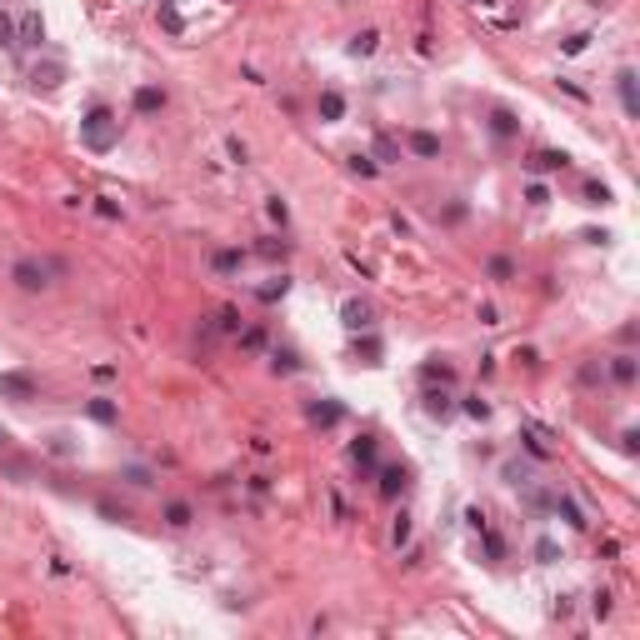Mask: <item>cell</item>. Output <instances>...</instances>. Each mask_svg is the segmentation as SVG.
Segmentation results:
<instances>
[{
  "label": "cell",
  "mask_w": 640,
  "mask_h": 640,
  "mask_svg": "<svg viewBox=\"0 0 640 640\" xmlns=\"http://www.w3.org/2000/svg\"><path fill=\"white\" fill-rule=\"evenodd\" d=\"M115 140H121V121H115L110 110H90L80 121V145L85 150H110Z\"/></svg>",
  "instance_id": "6da1fadb"
},
{
  "label": "cell",
  "mask_w": 640,
  "mask_h": 640,
  "mask_svg": "<svg viewBox=\"0 0 640 640\" xmlns=\"http://www.w3.org/2000/svg\"><path fill=\"white\" fill-rule=\"evenodd\" d=\"M11 280H16L20 290H45V285H50V265H45V260H30V255H25V260H16Z\"/></svg>",
  "instance_id": "7a4b0ae2"
},
{
  "label": "cell",
  "mask_w": 640,
  "mask_h": 640,
  "mask_svg": "<svg viewBox=\"0 0 640 640\" xmlns=\"http://www.w3.org/2000/svg\"><path fill=\"white\" fill-rule=\"evenodd\" d=\"M0 395H6V400H35V375H25V370H0Z\"/></svg>",
  "instance_id": "3957f363"
},
{
  "label": "cell",
  "mask_w": 640,
  "mask_h": 640,
  "mask_svg": "<svg viewBox=\"0 0 640 640\" xmlns=\"http://www.w3.org/2000/svg\"><path fill=\"white\" fill-rule=\"evenodd\" d=\"M61 80H66V61H55V55L30 66V85H35V90H55Z\"/></svg>",
  "instance_id": "277c9868"
},
{
  "label": "cell",
  "mask_w": 640,
  "mask_h": 640,
  "mask_svg": "<svg viewBox=\"0 0 640 640\" xmlns=\"http://www.w3.org/2000/svg\"><path fill=\"white\" fill-rule=\"evenodd\" d=\"M615 90H620V105H625V115L635 121V115H640V90H635V71H630V66L615 76Z\"/></svg>",
  "instance_id": "5b68a950"
},
{
  "label": "cell",
  "mask_w": 640,
  "mask_h": 640,
  "mask_svg": "<svg viewBox=\"0 0 640 640\" xmlns=\"http://www.w3.org/2000/svg\"><path fill=\"white\" fill-rule=\"evenodd\" d=\"M405 485H411V471H405V465H385V471H380V495L385 500H395Z\"/></svg>",
  "instance_id": "8992f818"
},
{
  "label": "cell",
  "mask_w": 640,
  "mask_h": 640,
  "mask_svg": "<svg viewBox=\"0 0 640 640\" xmlns=\"http://www.w3.org/2000/svg\"><path fill=\"white\" fill-rule=\"evenodd\" d=\"M526 165L536 170V176H545V170H565V165H570V155H565V150H531V160H526Z\"/></svg>",
  "instance_id": "52a82bcc"
},
{
  "label": "cell",
  "mask_w": 640,
  "mask_h": 640,
  "mask_svg": "<svg viewBox=\"0 0 640 640\" xmlns=\"http://www.w3.org/2000/svg\"><path fill=\"white\" fill-rule=\"evenodd\" d=\"M16 35H20L16 45H30V50H35V45H45V25H40V16H25V20L16 25Z\"/></svg>",
  "instance_id": "ba28073f"
},
{
  "label": "cell",
  "mask_w": 640,
  "mask_h": 640,
  "mask_svg": "<svg viewBox=\"0 0 640 640\" xmlns=\"http://www.w3.org/2000/svg\"><path fill=\"white\" fill-rule=\"evenodd\" d=\"M340 320L351 325V330H370V306H361V301H345V306H340Z\"/></svg>",
  "instance_id": "9c48e42d"
},
{
  "label": "cell",
  "mask_w": 640,
  "mask_h": 640,
  "mask_svg": "<svg viewBox=\"0 0 640 640\" xmlns=\"http://www.w3.org/2000/svg\"><path fill=\"white\" fill-rule=\"evenodd\" d=\"M315 110H320V121H340V115H345V95L340 90H320Z\"/></svg>",
  "instance_id": "30bf717a"
},
{
  "label": "cell",
  "mask_w": 640,
  "mask_h": 640,
  "mask_svg": "<svg viewBox=\"0 0 640 640\" xmlns=\"http://www.w3.org/2000/svg\"><path fill=\"white\" fill-rule=\"evenodd\" d=\"M160 105H165V90H155V85H140V90H135V110H140V115H155Z\"/></svg>",
  "instance_id": "8fae6325"
},
{
  "label": "cell",
  "mask_w": 640,
  "mask_h": 640,
  "mask_svg": "<svg viewBox=\"0 0 640 640\" xmlns=\"http://www.w3.org/2000/svg\"><path fill=\"white\" fill-rule=\"evenodd\" d=\"M370 160H385V165H390V160H400V140L380 131V135H375V145H370Z\"/></svg>",
  "instance_id": "7c38bea8"
},
{
  "label": "cell",
  "mask_w": 640,
  "mask_h": 640,
  "mask_svg": "<svg viewBox=\"0 0 640 640\" xmlns=\"http://www.w3.org/2000/svg\"><path fill=\"white\" fill-rule=\"evenodd\" d=\"M610 380L615 385H635V356H615L610 361Z\"/></svg>",
  "instance_id": "4fadbf2b"
},
{
  "label": "cell",
  "mask_w": 640,
  "mask_h": 640,
  "mask_svg": "<svg viewBox=\"0 0 640 640\" xmlns=\"http://www.w3.org/2000/svg\"><path fill=\"white\" fill-rule=\"evenodd\" d=\"M490 131H495L500 140H510V135H520V121H515L510 110H495V115H490Z\"/></svg>",
  "instance_id": "5bb4252c"
},
{
  "label": "cell",
  "mask_w": 640,
  "mask_h": 640,
  "mask_svg": "<svg viewBox=\"0 0 640 640\" xmlns=\"http://www.w3.org/2000/svg\"><path fill=\"white\" fill-rule=\"evenodd\" d=\"M421 400H425V416H440V421L450 416V395H445V390H435V385H430Z\"/></svg>",
  "instance_id": "9a60e30c"
},
{
  "label": "cell",
  "mask_w": 640,
  "mask_h": 640,
  "mask_svg": "<svg viewBox=\"0 0 640 640\" xmlns=\"http://www.w3.org/2000/svg\"><path fill=\"white\" fill-rule=\"evenodd\" d=\"M340 416H345V411H340L335 400H320V405H310V421H315V425H335Z\"/></svg>",
  "instance_id": "2e32d148"
},
{
  "label": "cell",
  "mask_w": 640,
  "mask_h": 640,
  "mask_svg": "<svg viewBox=\"0 0 640 640\" xmlns=\"http://www.w3.org/2000/svg\"><path fill=\"white\" fill-rule=\"evenodd\" d=\"M85 411H90V421H100V425H110V421H115V400H105V395H95V400L85 405Z\"/></svg>",
  "instance_id": "e0dca14e"
},
{
  "label": "cell",
  "mask_w": 640,
  "mask_h": 640,
  "mask_svg": "<svg viewBox=\"0 0 640 640\" xmlns=\"http://www.w3.org/2000/svg\"><path fill=\"white\" fill-rule=\"evenodd\" d=\"M550 505H555V515H565V520H570V526H586V515H580V505H575L570 495H555Z\"/></svg>",
  "instance_id": "ac0fdd59"
},
{
  "label": "cell",
  "mask_w": 640,
  "mask_h": 640,
  "mask_svg": "<svg viewBox=\"0 0 640 640\" xmlns=\"http://www.w3.org/2000/svg\"><path fill=\"white\" fill-rule=\"evenodd\" d=\"M351 455H356V465H366V471H370V465H375V440H370V435H361V440L351 445Z\"/></svg>",
  "instance_id": "d6986e66"
},
{
  "label": "cell",
  "mask_w": 640,
  "mask_h": 640,
  "mask_svg": "<svg viewBox=\"0 0 640 640\" xmlns=\"http://www.w3.org/2000/svg\"><path fill=\"white\" fill-rule=\"evenodd\" d=\"M411 150H416V155H440V140H435L430 131H416V135H411Z\"/></svg>",
  "instance_id": "ffe728a7"
},
{
  "label": "cell",
  "mask_w": 640,
  "mask_h": 640,
  "mask_svg": "<svg viewBox=\"0 0 640 640\" xmlns=\"http://www.w3.org/2000/svg\"><path fill=\"white\" fill-rule=\"evenodd\" d=\"M520 440H526V450H531L536 460H550V445H545V435H541V430H526Z\"/></svg>",
  "instance_id": "44dd1931"
},
{
  "label": "cell",
  "mask_w": 640,
  "mask_h": 640,
  "mask_svg": "<svg viewBox=\"0 0 640 640\" xmlns=\"http://www.w3.org/2000/svg\"><path fill=\"white\" fill-rule=\"evenodd\" d=\"M165 520H170V526H191V505L186 500H170L165 505Z\"/></svg>",
  "instance_id": "7402d4cb"
},
{
  "label": "cell",
  "mask_w": 640,
  "mask_h": 640,
  "mask_svg": "<svg viewBox=\"0 0 640 640\" xmlns=\"http://www.w3.org/2000/svg\"><path fill=\"white\" fill-rule=\"evenodd\" d=\"M375 45H380V35H375V30H361V35L351 40V55H370Z\"/></svg>",
  "instance_id": "603a6c76"
},
{
  "label": "cell",
  "mask_w": 640,
  "mask_h": 640,
  "mask_svg": "<svg viewBox=\"0 0 640 640\" xmlns=\"http://www.w3.org/2000/svg\"><path fill=\"white\" fill-rule=\"evenodd\" d=\"M285 290H290V280L280 275V280H270V285H260V290H255V296H260V301L270 306V301H280V296H285Z\"/></svg>",
  "instance_id": "cb8c5ba5"
},
{
  "label": "cell",
  "mask_w": 640,
  "mask_h": 640,
  "mask_svg": "<svg viewBox=\"0 0 640 640\" xmlns=\"http://www.w3.org/2000/svg\"><path fill=\"white\" fill-rule=\"evenodd\" d=\"M390 541H395V545H405V541H411V515H405V510L395 515V526H390Z\"/></svg>",
  "instance_id": "d4e9b609"
},
{
  "label": "cell",
  "mask_w": 640,
  "mask_h": 640,
  "mask_svg": "<svg viewBox=\"0 0 640 640\" xmlns=\"http://www.w3.org/2000/svg\"><path fill=\"white\" fill-rule=\"evenodd\" d=\"M465 416H471V421H485V416H490V405H485L481 395H465Z\"/></svg>",
  "instance_id": "484cf974"
},
{
  "label": "cell",
  "mask_w": 640,
  "mask_h": 640,
  "mask_svg": "<svg viewBox=\"0 0 640 640\" xmlns=\"http://www.w3.org/2000/svg\"><path fill=\"white\" fill-rule=\"evenodd\" d=\"M160 25L181 35V16H176V6H170V0H160Z\"/></svg>",
  "instance_id": "4316f807"
},
{
  "label": "cell",
  "mask_w": 640,
  "mask_h": 640,
  "mask_svg": "<svg viewBox=\"0 0 640 640\" xmlns=\"http://www.w3.org/2000/svg\"><path fill=\"white\" fill-rule=\"evenodd\" d=\"M241 265V250H215V270L225 275V270H236Z\"/></svg>",
  "instance_id": "83f0119b"
},
{
  "label": "cell",
  "mask_w": 640,
  "mask_h": 640,
  "mask_svg": "<svg viewBox=\"0 0 640 640\" xmlns=\"http://www.w3.org/2000/svg\"><path fill=\"white\" fill-rule=\"evenodd\" d=\"M605 200H610V191H605L600 181H591V186H586V205H605Z\"/></svg>",
  "instance_id": "f1b7e54d"
},
{
  "label": "cell",
  "mask_w": 640,
  "mask_h": 640,
  "mask_svg": "<svg viewBox=\"0 0 640 640\" xmlns=\"http://www.w3.org/2000/svg\"><path fill=\"white\" fill-rule=\"evenodd\" d=\"M510 275H515V265H510L505 255H495V260H490V280H510Z\"/></svg>",
  "instance_id": "f546056e"
},
{
  "label": "cell",
  "mask_w": 640,
  "mask_h": 640,
  "mask_svg": "<svg viewBox=\"0 0 640 640\" xmlns=\"http://www.w3.org/2000/svg\"><path fill=\"white\" fill-rule=\"evenodd\" d=\"M421 375H425V380H440V385H450V380H455V370H450V366H425Z\"/></svg>",
  "instance_id": "4dcf8cb0"
},
{
  "label": "cell",
  "mask_w": 640,
  "mask_h": 640,
  "mask_svg": "<svg viewBox=\"0 0 640 640\" xmlns=\"http://www.w3.org/2000/svg\"><path fill=\"white\" fill-rule=\"evenodd\" d=\"M0 45H16V20L0 11Z\"/></svg>",
  "instance_id": "1f68e13d"
},
{
  "label": "cell",
  "mask_w": 640,
  "mask_h": 640,
  "mask_svg": "<svg viewBox=\"0 0 640 640\" xmlns=\"http://www.w3.org/2000/svg\"><path fill=\"white\" fill-rule=\"evenodd\" d=\"M586 45H591V35H586V30H580V35H570V40H565V55H580V50H586Z\"/></svg>",
  "instance_id": "d6a6232c"
},
{
  "label": "cell",
  "mask_w": 640,
  "mask_h": 640,
  "mask_svg": "<svg viewBox=\"0 0 640 640\" xmlns=\"http://www.w3.org/2000/svg\"><path fill=\"white\" fill-rule=\"evenodd\" d=\"M351 165H356V176H375V160H370V155H356Z\"/></svg>",
  "instance_id": "836d02e7"
},
{
  "label": "cell",
  "mask_w": 640,
  "mask_h": 640,
  "mask_svg": "<svg viewBox=\"0 0 640 640\" xmlns=\"http://www.w3.org/2000/svg\"><path fill=\"white\" fill-rule=\"evenodd\" d=\"M526 200H531V205H545V200H550V191H545V186H531V191H526Z\"/></svg>",
  "instance_id": "e575fe53"
},
{
  "label": "cell",
  "mask_w": 640,
  "mask_h": 640,
  "mask_svg": "<svg viewBox=\"0 0 640 640\" xmlns=\"http://www.w3.org/2000/svg\"><path fill=\"white\" fill-rule=\"evenodd\" d=\"M220 330H241V315L236 310H220Z\"/></svg>",
  "instance_id": "d590c367"
},
{
  "label": "cell",
  "mask_w": 640,
  "mask_h": 640,
  "mask_svg": "<svg viewBox=\"0 0 640 640\" xmlns=\"http://www.w3.org/2000/svg\"><path fill=\"white\" fill-rule=\"evenodd\" d=\"M275 370H296V356H290V351H275Z\"/></svg>",
  "instance_id": "8d00e7d4"
},
{
  "label": "cell",
  "mask_w": 640,
  "mask_h": 640,
  "mask_svg": "<svg viewBox=\"0 0 640 640\" xmlns=\"http://www.w3.org/2000/svg\"><path fill=\"white\" fill-rule=\"evenodd\" d=\"M95 210H100L105 220H115V215H121V205H115V200H95Z\"/></svg>",
  "instance_id": "74e56055"
},
{
  "label": "cell",
  "mask_w": 640,
  "mask_h": 640,
  "mask_svg": "<svg viewBox=\"0 0 640 640\" xmlns=\"http://www.w3.org/2000/svg\"><path fill=\"white\" fill-rule=\"evenodd\" d=\"M6 440H11V435H6V430H0V450H6Z\"/></svg>",
  "instance_id": "f35d334b"
}]
</instances>
